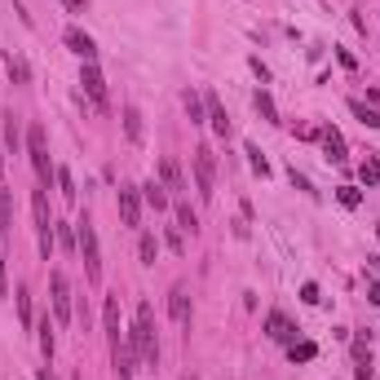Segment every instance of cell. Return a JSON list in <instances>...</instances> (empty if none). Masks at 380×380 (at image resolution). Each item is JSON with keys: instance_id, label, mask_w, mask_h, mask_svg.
Wrapping results in <instances>:
<instances>
[{"instance_id": "cell-10", "label": "cell", "mask_w": 380, "mask_h": 380, "mask_svg": "<svg viewBox=\"0 0 380 380\" xmlns=\"http://www.w3.org/2000/svg\"><path fill=\"white\" fill-rule=\"evenodd\" d=\"M80 85H85V93L93 102H106V85H102V71H98V62H85V71H80Z\"/></svg>"}, {"instance_id": "cell-3", "label": "cell", "mask_w": 380, "mask_h": 380, "mask_svg": "<svg viewBox=\"0 0 380 380\" xmlns=\"http://www.w3.org/2000/svg\"><path fill=\"white\" fill-rule=\"evenodd\" d=\"M27 155H31V169H35V177H40V186H49L53 169H49V146H44V128L40 124L27 128Z\"/></svg>"}, {"instance_id": "cell-37", "label": "cell", "mask_w": 380, "mask_h": 380, "mask_svg": "<svg viewBox=\"0 0 380 380\" xmlns=\"http://www.w3.org/2000/svg\"><path fill=\"white\" fill-rule=\"evenodd\" d=\"M35 380H58V376H53V367H40V372H35Z\"/></svg>"}, {"instance_id": "cell-21", "label": "cell", "mask_w": 380, "mask_h": 380, "mask_svg": "<svg viewBox=\"0 0 380 380\" xmlns=\"http://www.w3.org/2000/svg\"><path fill=\"white\" fill-rule=\"evenodd\" d=\"M186 111H190V124H204L208 120V106L199 102V93H186Z\"/></svg>"}, {"instance_id": "cell-34", "label": "cell", "mask_w": 380, "mask_h": 380, "mask_svg": "<svg viewBox=\"0 0 380 380\" xmlns=\"http://www.w3.org/2000/svg\"><path fill=\"white\" fill-rule=\"evenodd\" d=\"M301 301H305V305H318V283H305V288H301Z\"/></svg>"}, {"instance_id": "cell-28", "label": "cell", "mask_w": 380, "mask_h": 380, "mask_svg": "<svg viewBox=\"0 0 380 380\" xmlns=\"http://www.w3.org/2000/svg\"><path fill=\"white\" fill-rule=\"evenodd\" d=\"M314 354H318V349L310 345V340H301V345H296V340H292V363H310Z\"/></svg>"}, {"instance_id": "cell-33", "label": "cell", "mask_w": 380, "mask_h": 380, "mask_svg": "<svg viewBox=\"0 0 380 380\" xmlns=\"http://www.w3.org/2000/svg\"><path fill=\"white\" fill-rule=\"evenodd\" d=\"M0 296H9V279H5V239H0Z\"/></svg>"}, {"instance_id": "cell-29", "label": "cell", "mask_w": 380, "mask_h": 380, "mask_svg": "<svg viewBox=\"0 0 380 380\" xmlns=\"http://www.w3.org/2000/svg\"><path fill=\"white\" fill-rule=\"evenodd\" d=\"M53 177H58V186H62V199H76V182H71V173H67V169H58Z\"/></svg>"}, {"instance_id": "cell-13", "label": "cell", "mask_w": 380, "mask_h": 380, "mask_svg": "<svg viewBox=\"0 0 380 380\" xmlns=\"http://www.w3.org/2000/svg\"><path fill=\"white\" fill-rule=\"evenodd\" d=\"M266 336H270V340H296V327L275 310V314H266Z\"/></svg>"}, {"instance_id": "cell-23", "label": "cell", "mask_w": 380, "mask_h": 380, "mask_svg": "<svg viewBox=\"0 0 380 380\" xmlns=\"http://www.w3.org/2000/svg\"><path fill=\"white\" fill-rule=\"evenodd\" d=\"M40 349H44V359H53V323H49V314L40 318Z\"/></svg>"}, {"instance_id": "cell-30", "label": "cell", "mask_w": 380, "mask_h": 380, "mask_svg": "<svg viewBox=\"0 0 380 380\" xmlns=\"http://www.w3.org/2000/svg\"><path fill=\"white\" fill-rule=\"evenodd\" d=\"M336 195H340V204H345V208H359V190H354V186H336Z\"/></svg>"}, {"instance_id": "cell-27", "label": "cell", "mask_w": 380, "mask_h": 380, "mask_svg": "<svg viewBox=\"0 0 380 380\" xmlns=\"http://www.w3.org/2000/svg\"><path fill=\"white\" fill-rule=\"evenodd\" d=\"M359 177H363V186H376L380 182V159H367L363 169H359Z\"/></svg>"}, {"instance_id": "cell-19", "label": "cell", "mask_w": 380, "mask_h": 380, "mask_svg": "<svg viewBox=\"0 0 380 380\" xmlns=\"http://www.w3.org/2000/svg\"><path fill=\"white\" fill-rule=\"evenodd\" d=\"M252 102H257V111H261V115H266V120H270V124H279V106H275V98H270V93H266V89H257V98H252Z\"/></svg>"}, {"instance_id": "cell-32", "label": "cell", "mask_w": 380, "mask_h": 380, "mask_svg": "<svg viewBox=\"0 0 380 380\" xmlns=\"http://www.w3.org/2000/svg\"><path fill=\"white\" fill-rule=\"evenodd\" d=\"M9 76L22 85V80H27V62H22V58H9Z\"/></svg>"}, {"instance_id": "cell-22", "label": "cell", "mask_w": 380, "mask_h": 380, "mask_svg": "<svg viewBox=\"0 0 380 380\" xmlns=\"http://www.w3.org/2000/svg\"><path fill=\"white\" fill-rule=\"evenodd\" d=\"M349 111L359 115V120H363L367 128H380V111H372V106H363V102H349Z\"/></svg>"}, {"instance_id": "cell-18", "label": "cell", "mask_w": 380, "mask_h": 380, "mask_svg": "<svg viewBox=\"0 0 380 380\" xmlns=\"http://www.w3.org/2000/svg\"><path fill=\"white\" fill-rule=\"evenodd\" d=\"M177 230H182V234H195L199 230V217H195V208H190V204H177Z\"/></svg>"}, {"instance_id": "cell-39", "label": "cell", "mask_w": 380, "mask_h": 380, "mask_svg": "<svg viewBox=\"0 0 380 380\" xmlns=\"http://www.w3.org/2000/svg\"><path fill=\"white\" fill-rule=\"evenodd\" d=\"M359 380H372V367H367V363L359 367Z\"/></svg>"}, {"instance_id": "cell-6", "label": "cell", "mask_w": 380, "mask_h": 380, "mask_svg": "<svg viewBox=\"0 0 380 380\" xmlns=\"http://www.w3.org/2000/svg\"><path fill=\"white\" fill-rule=\"evenodd\" d=\"M212 182H217V159H212L208 146H199V150H195V190H199V199H212V195H217V190H212Z\"/></svg>"}, {"instance_id": "cell-5", "label": "cell", "mask_w": 380, "mask_h": 380, "mask_svg": "<svg viewBox=\"0 0 380 380\" xmlns=\"http://www.w3.org/2000/svg\"><path fill=\"white\" fill-rule=\"evenodd\" d=\"M49 301H53V323L58 327H67L71 323V283H67V275H62V270H53V275H49Z\"/></svg>"}, {"instance_id": "cell-12", "label": "cell", "mask_w": 380, "mask_h": 380, "mask_svg": "<svg viewBox=\"0 0 380 380\" xmlns=\"http://www.w3.org/2000/svg\"><path fill=\"white\" fill-rule=\"evenodd\" d=\"M204 106H208V120H212V128H217V137H230V115H225V106H221L217 93H208Z\"/></svg>"}, {"instance_id": "cell-36", "label": "cell", "mask_w": 380, "mask_h": 380, "mask_svg": "<svg viewBox=\"0 0 380 380\" xmlns=\"http://www.w3.org/2000/svg\"><path fill=\"white\" fill-rule=\"evenodd\" d=\"M169 248H173V252H182V248H186L182 243V230H169Z\"/></svg>"}, {"instance_id": "cell-7", "label": "cell", "mask_w": 380, "mask_h": 380, "mask_svg": "<svg viewBox=\"0 0 380 380\" xmlns=\"http://www.w3.org/2000/svg\"><path fill=\"white\" fill-rule=\"evenodd\" d=\"M169 314H173V323L190 331V292H186V283H173V292H169Z\"/></svg>"}, {"instance_id": "cell-31", "label": "cell", "mask_w": 380, "mask_h": 380, "mask_svg": "<svg viewBox=\"0 0 380 380\" xmlns=\"http://www.w3.org/2000/svg\"><path fill=\"white\" fill-rule=\"evenodd\" d=\"M248 159H252V169H257L261 177H266V173H270V164H266V155H261V150H257V146H248Z\"/></svg>"}, {"instance_id": "cell-17", "label": "cell", "mask_w": 380, "mask_h": 380, "mask_svg": "<svg viewBox=\"0 0 380 380\" xmlns=\"http://www.w3.org/2000/svg\"><path fill=\"white\" fill-rule=\"evenodd\" d=\"M9 225H14V195H9V190H0V239L9 234Z\"/></svg>"}, {"instance_id": "cell-16", "label": "cell", "mask_w": 380, "mask_h": 380, "mask_svg": "<svg viewBox=\"0 0 380 380\" xmlns=\"http://www.w3.org/2000/svg\"><path fill=\"white\" fill-rule=\"evenodd\" d=\"M159 177H164V186L169 190H182V169H177V159H159Z\"/></svg>"}, {"instance_id": "cell-26", "label": "cell", "mask_w": 380, "mask_h": 380, "mask_svg": "<svg viewBox=\"0 0 380 380\" xmlns=\"http://www.w3.org/2000/svg\"><path fill=\"white\" fill-rule=\"evenodd\" d=\"M5 146H9V150H18V115H14V111L5 115Z\"/></svg>"}, {"instance_id": "cell-24", "label": "cell", "mask_w": 380, "mask_h": 380, "mask_svg": "<svg viewBox=\"0 0 380 380\" xmlns=\"http://www.w3.org/2000/svg\"><path fill=\"white\" fill-rule=\"evenodd\" d=\"M14 301H18V314H22V327H31V292H27V288H18V292H14Z\"/></svg>"}, {"instance_id": "cell-35", "label": "cell", "mask_w": 380, "mask_h": 380, "mask_svg": "<svg viewBox=\"0 0 380 380\" xmlns=\"http://www.w3.org/2000/svg\"><path fill=\"white\" fill-rule=\"evenodd\" d=\"M62 9H67V14H85L89 0H62Z\"/></svg>"}, {"instance_id": "cell-11", "label": "cell", "mask_w": 380, "mask_h": 380, "mask_svg": "<svg viewBox=\"0 0 380 380\" xmlns=\"http://www.w3.org/2000/svg\"><path fill=\"white\" fill-rule=\"evenodd\" d=\"M102 318H106V336H111V349H115V345H124V336H120V301H115V296H106Z\"/></svg>"}, {"instance_id": "cell-20", "label": "cell", "mask_w": 380, "mask_h": 380, "mask_svg": "<svg viewBox=\"0 0 380 380\" xmlns=\"http://www.w3.org/2000/svg\"><path fill=\"white\" fill-rule=\"evenodd\" d=\"M124 133H128V141H141V111H137V106L124 111Z\"/></svg>"}, {"instance_id": "cell-8", "label": "cell", "mask_w": 380, "mask_h": 380, "mask_svg": "<svg viewBox=\"0 0 380 380\" xmlns=\"http://www.w3.org/2000/svg\"><path fill=\"white\" fill-rule=\"evenodd\" d=\"M67 49L76 53V58H85V62H98V44H93V35H85L80 27H67Z\"/></svg>"}, {"instance_id": "cell-9", "label": "cell", "mask_w": 380, "mask_h": 380, "mask_svg": "<svg viewBox=\"0 0 380 380\" xmlns=\"http://www.w3.org/2000/svg\"><path fill=\"white\" fill-rule=\"evenodd\" d=\"M120 221L124 225H137L141 221V190H133V186L120 190Z\"/></svg>"}, {"instance_id": "cell-40", "label": "cell", "mask_w": 380, "mask_h": 380, "mask_svg": "<svg viewBox=\"0 0 380 380\" xmlns=\"http://www.w3.org/2000/svg\"><path fill=\"white\" fill-rule=\"evenodd\" d=\"M0 177H5V150H0Z\"/></svg>"}, {"instance_id": "cell-15", "label": "cell", "mask_w": 380, "mask_h": 380, "mask_svg": "<svg viewBox=\"0 0 380 380\" xmlns=\"http://www.w3.org/2000/svg\"><path fill=\"white\" fill-rule=\"evenodd\" d=\"M137 190H141V199H146V204L155 208V212H164V208H169V195H164V186L146 182V186H137Z\"/></svg>"}, {"instance_id": "cell-38", "label": "cell", "mask_w": 380, "mask_h": 380, "mask_svg": "<svg viewBox=\"0 0 380 380\" xmlns=\"http://www.w3.org/2000/svg\"><path fill=\"white\" fill-rule=\"evenodd\" d=\"M372 305H380V283H372V296H367Z\"/></svg>"}, {"instance_id": "cell-1", "label": "cell", "mask_w": 380, "mask_h": 380, "mask_svg": "<svg viewBox=\"0 0 380 380\" xmlns=\"http://www.w3.org/2000/svg\"><path fill=\"white\" fill-rule=\"evenodd\" d=\"M128 349H133V359L146 363V367L159 363V340H155V323H150V305H146V301L137 305L133 331H128Z\"/></svg>"}, {"instance_id": "cell-4", "label": "cell", "mask_w": 380, "mask_h": 380, "mask_svg": "<svg viewBox=\"0 0 380 380\" xmlns=\"http://www.w3.org/2000/svg\"><path fill=\"white\" fill-rule=\"evenodd\" d=\"M31 212H35V234H40V257L49 261V252H53V221H49V199H44V186L31 195Z\"/></svg>"}, {"instance_id": "cell-25", "label": "cell", "mask_w": 380, "mask_h": 380, "mask_svg": "<svg viewBox=\"0 0 380 380\" xmlns=\"http://www.w3.org/2000/svg\"><path fill=\"white\" fill-rule=\"evenodd\" d=\"M137 252L146 266H155V252H159V243H155V234H141V243H137Z\"/></svg>"}, {"instance_id": "cell-2", "label": "cell", "mask_w": 380, "mask_h": 380, "mask_svg": "<svg viewBox=\"0 0 380 380\" xmlns=\"http://www.w3.org/2000/svg\"><path fill=\"white\" fill-rule=\"evenodd\" d=\"M76 243H80V252H85V275H89V283H102V243H98V230H93L89 217L76 221Z\"/></svg>"}, {"instance_id": "cell-14", "label": "cell", "mask_w": 380, "mask_h": 380, "mask_svg": "<svg viewBox=\"0 0 380 380\" xmlns=\"http://www.w3.org/2000/svg\"><path fill=\"white\" fill-rule=\"evenodd\" d=\"M323 150L331 164H345V137L336 133V128H323Z\"/></svg>"}]
</instances>
